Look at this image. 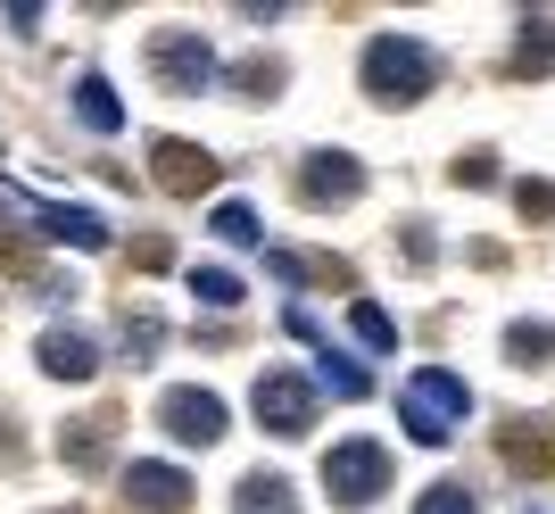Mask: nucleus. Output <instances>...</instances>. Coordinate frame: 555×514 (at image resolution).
<instances>
[{
	"mask_svg": "<svg viewBox=\"0 0 555 514\" xmlns=\"http://www.w3.org/2000/svg\"><path fill=\"white\" fill-rule=\"evenodd\" d=\"M431 83H440L431 42H415V34H373L365 42V92L382 100V108H415Z\"/></svg>",
	"mask_w": 555,
	"mask_h": 514,
	"instance_id": "obj_1",
	"label": "nucleus"
},
{
	"mask_svg": "<svg viewBox=\"0 0 555 514\" xmlns=\"http://www.w3.org/2000/svg\"><path fill=\"white\" fill-rule=\"evenodd\" d=\"M464 415H473V390H464V374H448V365H423V374L398 390V423H406V440H423V448H448Z\"/></svg>",
	"mask_w": 555,
	"mask_h": 514,
	"instance_id": "obj_2",
	"label": "nucleus"
},
{
	"mask_svg": "<svg viewBox=\"0 0 555 514\" xmlns=\"http://www.w3.org/2000/svg\"><path fill=\"white\" fill-rule=\"evenodd\" d=\"M150 75H158L166 92H208L216 83V50H208V34L199 25H158L150 34Z\"/></svg>",
	"mask_w": 555,
	"mask_h": 514,
	"instance_id": "obj_3",
	"label": "nucleus"
},
{
	"mask_svg": "<svg viewBox=\"0 0 555 514\" xmlns=\"http://www.w3.org/2000/svg\"><path fill=\"white\" fill-rule=\"evenodd\" d=\"M324 490H332V506H373V498L390 490V448L382 440L324 448Z\"/></svg>",
	"mask_w": 555,
	"mask_h": 514,
	"instance_id": "obj_4",
	"label": "nucleus"
},
{
	"mask_svg": "<svg viewBox=\"0 0 555 514\" xmlns=\"http://www.w3.org/2000/svg\"><path fill=\"white\" fill-rule=\"evenodd\" d=\"M249 407H257V423H266V432H282V440H299L307 423H315V390H307L291 365H266V374H257V390H249Z\"/></svg>",
	"mask_w": 555,
	"mask_h": 514,
	"instance_id": "obj_5",
	"label": "nucleus"
},
{
	"mask_svg": "<svg viewBox=\"0 0 555 514\" xmlns=\"http://www.w3.org/2000/svg\"><path fill=\"white\" fill-rule=\"evenodd\" d=\"M158 423H166V440H183V448H216L224 440V398L199 390V382H183V390L158 398Z\"/></svg>",
	"mask_w": 555,
	"mask_h": 514,
	"instance_id": "obj_6",
	"label": "nucleus"
},
{
	"mask_svg": "<svg viewBox=\"0 0 555 514\" xmlns=\"http://www.w3.org/2000/svg\"><path fill=\"white\" fill-rule=\"evenodd\" d=\"M365 191V166L348 158V150H315V158L299 166V200L307 208H348Z\"/></svg>",
	"mask_w": 555,
	"mask_h": 514,
	"instance_id": "obj_7",
	"label": "nucleus"
},
{
	"mask_svg": "<svg viewBox=\"0 0 555 514\" xmlns=\"http://www.w3.org/2000/svg\"><path fill=\"white\" fill-rule=\"evenodd\" d=\"M125 506H133V514H183L191 481L175 465H125Z\"/></svg>",
	"mask_w": 555,
	"mask_h": 514,
	"instance_id": "obj_8",
	"label": "nucleus"
},
{
	"mask_svg": "<svg viewBox=\"0 0 555 514\" xmlns=\"http://www.w3.org/2000/svg\"><path fill=\"white\" fill-rule=\"evenodd\" d=\"M150 158H158L150 175H158L175 200H191V191H208V183H216V158H208V150H191V141H158Z\"/></svg>",
	"mask_w": 555,
	"mask_h": 514,
	"instance_id": "obj_9",
	"label": "nucleus"
},
{
	"mask_svg": "<svg viewBox=\"0 0 555 514\" xmlns=\"http://www.w3.org/2000/svg\"><path fill=\"white\" fill-rule=\"evenodd\" d=\"M42 374H59V382H92V374H100L92 332H42Z\"/></svg>",
	"mask_w": 555,
	"mask_h": 514,
	"instance_id": "obj_10",
	"label": "nucleus"
},
{
	"mask_svg": "<svg viewBox=\"0 0 555 514\" xmlns=\"http://www.w3.org/2000/svg\"><path fill=\"white\" fill-rule=\"evenodd\" d=\"M34 224H42L50 241H75V249H108V224H100L92 208H34Z\"/></svg>",
	"mask_w": 555,
	"mask_h": 514,
	"instance_id": "obj_11",
	"label": "nucleus"
},
{
	"mask_svg": "<svg viewBox=\"0 0 555 514\" xmlns=\"http://www.w3.org/2000/svg\"><path fill=\"white\" fill-rule=\"evenodd\" d=\"M75 117L92 125V133H116V125H125V100L108 92V75H83V83H75Z\"/></svg>",
	"mask_w": 555,
	"mask_h": 514,
	"instance_id": "obj_12",
	"label": "nucleus"
},
{
	"mask_svg": "<svg viewBox=\"0 0 555 514\" xmlns=\"http://www.w3.org/2000/svg\"><path fill=\"white\" fill-rule=\"evenodd\" d=\"M232 506H241V514H299V498H291L282 473H249V481L232 490Z\"/></svg>",
	"mask_w": 555,
	"mask_h": 514,
	"instance_id": "obj_13",
	"label": "nucleus"
},
{
	"mask_svg": "<svg viewBox=\"0 0 555 514\" xmlns=\"http://www.w3.org/2000/svg\"><path fill=\"white\" fill-rule=\"evenodd\" d=\"M506 465L514 473H555V432H506Z\"/></svg>",
	"mask_w": 555,
	"mask_h": 514,
	"instance_id": "obj_14",
	"label": "nucleus"
},
{
	"mask_svg": "<svg viewBox=\"0 0 555 514\" xmlns=\"http://www.w3.org/2000/svg\"><path fill=\"white\" fill-rule=\"evenodd\" d=\"M506 357L514 365H547L555 357V324H506Z\"/></svg>",
	"mask_w": 555,
	"mask_h": 514,
	"instance_id": "obj_15",
	"label": "nucleus"
},
{
	"mask_svg": "<svg viewBox=\"0 0 555 514\" xmlns=\"http://www.w3.org/2000/svg\"><path fill=\"white\" fill-rule=\"evenodd\" d=\"M59 457H67L75 473H92L100 457H108V423H83V432H59Z\"/></svg>",
	"mask_w": 555,
	"mask_h": 514,
	"instance_id": "obj_16",
	"label": "nucleus"
},
{
	"mask_svg": "<svg viewBox=\"0 0 555 514\" xmlns=\"http://www.w3.org/2000/svg\"><path fill=\"white\" fill-rule=\"evenodd\" d=\"M191 299H199V307H241V274H224V266H191Z\"/></svg>",
	"mask_w": 555,
	"mask_h": 514,
	"instance_id": "obj_17",
	"label": "nucleus"
},
{
	"mask_svg": "<svg viewBox=\"0 0 555 514\" xmlns=\"http://www.w3.org/2000/svg\"><path fill=\"white\" fill-rule=\"evenodd\" d=\"M348 332H357L365 349H398V324H390V316H382L373 299H357V307H348Z\"/></svg>",
	"mask_w": 555,
	"mask_h": 514,
	"instance_id": "obj_18",
	"label": "nucleus"
},
{
	"mask_svg": "<svg viewBox=\"0 0 555 514\" xmlns=\"http://www.w3.org/2000/svg\"><path fill=\"white\" fill-rule=\"evenodd\" d=\"M415 514H481V498L464 490V481H431V490L415 498Z\"/></svg>",
	"mask_w": 555,
	"mask_h": 514,
	"instance_id": "obj_19",
	"label": "nucleus"
},
{
	"mask_svg": "<svg viewBox=\"0 0 555 514\" xmlns=\"http://www.w3.org/2000/svg\"><path fill=\"white\" fill-rule=\"evenodd\" d=\"M208 233H216V241H232V249H249V241H257V216L241 208V200H224V208L208 216Z\"/></svg>",
	"mask_w": 555,
	"mask_h": 514,
	"instance_id": "obj_20",
	"label": "nucleus"
},
{
	"mask_svg": "<svg viewBox=\"0 0 555 514\" xmlns=\"http://www.w3.org/2000/svg\"><path fill=\"white\" fill-rule=\"evenodd\" d=\"M514 208L522 216H555V183H514Z\"/></svg>",
	"mask_w": 555,
	"mask_h": 514,
	"instance_id": "obj_21",
	"label": "nucleus"
},
{
	"mask_svg": "<svg viewBox=\"0 0 555 514\" xmlns=\"http://www.w3.org/2000/svg\"><path fill=\"white\" fill-rule=\"evenodd\" d=\"M456 183H498V166H489V150H473V158H456Z\"/></svg>",
	"mask_w": 555,
	"mask_h": 514,
	"instance_id": "obj_22",
	"label": "nucleus"
},
{
	"mask_svg": "<svg viewBox=\"0 0 555 514\" xmlns=\"http://www.w3.org/2000/svg\"><path fill=\"white\" fill-rule=\"evenodd\" d=\"M522 514H547V506H522Z\"/></svg>",
	"mask_w": 555,
	"mask_h": 514,
	"instance_id": "obj_23",
	"label": "nucleus"
}]
</instances>
